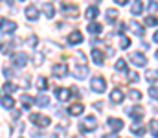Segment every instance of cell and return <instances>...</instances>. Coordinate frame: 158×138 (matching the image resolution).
Returning a JSON list of instances; mask_svg holds the SVG:
<instances>
[{
	"label": "cell",
	"instance_id": "1",
	"mask_svg": "<svg viewBox=\"0 0 158 138\" xmlns=\"http://www.w3.org/2000/svg\"><path fill=\"white\" fill-rule=\"evenodd\" d=\"M94 129H98V118H96V116H86V118H83V122L79 123V131H81V133H90V131H94Z\"/></svg>",
	"mask_w": 158,
	"mask_h": 138
},
{
	"label": "cell",
	"instance_id": "2",
	"mask_svg": "<svg viewBox=\"0 0 158 138\" xmlns=\"http://www.w3.org/2000/svg\"><path fill=\"white\" fill-rule=\"evenodd\" d=\"M90 87H92V90L98 92V94H101V92L107 90V81L101 77V76H96L94 79H92V83H90Z\"/></svg>",
	"mask_w": 158,
	"mask_h": 138
},
{
	"label": "cell",
	"instance_id": "3",
	"mask_svg": "<svg viewBox=\"0 0 158 138\" xmlns=\"http://www.w3.org/2000/svg\"><path fill=\"white\" fill-rule=\"evenodd\" d=\"M30 120H31L37 127H48V125L52 123V120H50L48 116H44V114H37V112H33V114L30 116Z\"/></svg>",
	"mask_w": 158,
	"mask_h": 138
},
{
	"label": "cell",
	"instance_id": "4",
	"mask_svg": "<svg viewBox=\"0 0 158 138\" xmlns=\"http://www.w3.org/2000/svg\"><path fill=\"white\" fill-rule=\"evenodd\" d=\"M17 30V24L13 20H7V19H2L0 20V31L2 33H13Z\"/></svg>",
	"mask_w": 158,
	"mask_h": 138
},
{
	"label": "cell",
	"instance_id": "5",
	"mask_svg": "<svg viewBox=\"0 0 158 138\" xmlns=\"http://www.w3.org/2000/svg\"><path fill=\"white\" fill-rule=\"evenodd\" d=\"M129 59H131L136 66H145V65H147V57H145L143 53H140V52H132V53L129 55Z\"/></svg>",
	"mask_w": 158,
	"mask_h": 138
},
{
	"label": "cell",
	"instance_id": "6",
	"mask_svg": "<svg viewBox=\"0 0 158 138\" xmlns=\"http://www.w3.org/2000/svg\"><path fill=\"white\" fill-rule=\"evenodd\" d=\"M127 114L134 120V122H140L142 118H143V107H140V105H134V107H131L129 111H127Z\"/></svg>",
	"mask_w": 158,
	"mask_h": 138
},
{
	"label": "cell",
	"instance_id": "7",
	"mask_svg": "<svg viewBox=\"0 0 158 138\" xmlns=\"http://www.w3.org/2000/svg\"><path fill=\"white\" fill-rule=\"evenodd\" d=\"M134 35H140V37H143V33H145V30H143V26L138 22V20H129V26H127Z\"/></svg>",
	"mask_w": 158,
	"mask_h": 138
},
{
	"label": "cell",
	"instance_id": "8",
	"mask_svg": "<svg viewBox=\"0 0 158 138\" xmlns=\"http://www.w3.org/2000/svg\"><path fill=\"white\" fill-rule=\"evenodd\" d=\"M26 63H28V55H26L24 52H19V53H15V55H13V65H15L17 68L26 66Z\"/></svg>",
	"mask_w": 158,
	"mask_h": 138
},
{
	"label": "cell",
	"instance_id": "9",
	"mask_svg": "<svg viewBox=\"0 0 158 138\" xmlns=\"http://www.w3.org/2000/svg\"><path fill=\"white\" fill-rule=\"evenodd\" d=\"M52 74H53L55 77H64V76L68 74V66H66V65H63V63H57V65H53Z\"/></svg>",
	"mask_w": 158,
	"mask_h": 138
},
{
	"label": "cell",
	"instance_id": "10",
	"mask_svg": "<svg viewBox=\"0 0 158 138\" xmlns=\"http://www.w3.org/2000/svg\"><path fill=\"white\" fill-rule=\"evenodd\" d=\"M72 74H74L77 79H83V77L88 74V68H86L83 63H79V65H74V68H72Z\"/></svg>",
	"mask_w": 158,
	"mask_h": 138
},
{
	"label": "cell",
	"instance_id": "11",
	"mask_svg": "<svg viewBox=\"0 0 158 138\" xmlns=\"http://www.w3.org/2000/svg\"><path fill=\"white\" fill-rule=\"evenodd\" d=\"M61 9H63L64 15H70V17H77L79 15V9H77L76 4H66V2H64V4L61 6Z\"/></svg>",
	"mask_w": 158,
	"mask_h": 138
},
{
	"label": "cell",
	"instance_id": "12",
	"mask_svg": "<svg viewBox=\"0 0 158 138\" xmlns=\"http://www.w3.org/2000/svg\"><path fill=\"white\" fill-rule=\"evenodd\" d=\"M24 15H26V19L28 20H37L39 19V9H37V6H28L26 9H24Z\"/></svg>",
	"mask_w": 158,
	"mask_h": 138
},
{
	"label": "cell",
	"instance_id": "13",
	"mask_svg": "<svg viewBox=\"0 0 158 138\" xmlns=\"http://www.w3.org/2000/svg\"><path fill=\"white\" fill-rule=\"evenodd\" d=\"M131 133L142 138L143 135H145V127H143V123H140V122H134V123L131 125Z\"/></svg>",
	"mask_w": 158,
	"mask_h": 138
},
{
	"label": "cell",
	"instance_id": "14",
	"mask_svg": "<svg viewBox=\"0 0 158 138\" xmlns=\"http://www.w3.org/2000/svg\"><path fill=\"white\" fill-rule=\"evenodd\" d=\"M55 96L59 101H68L70 99V89H55Z\"/></svg>",
	"mask_w": 158,
	"mask_h": 138
},
{
	"label": "cell",
	"instance_id": "15",
	"mask_svg": "<svg viewBox=\"0 0 158 138\" xmlns=\"http://www.w3.org/2000/svg\"><path fill=\"white\" fill-rule=\"evenodd\" d=\"M92 59H94V63H96V65H99V66H101V65H103V61H105V55H103V52H101L99 48H94V50H92Z\"/></svg>",
	"mask_w": 158,
	"mask_h": 138
},
{
	"label": "cell",
	"instance_id": "16",
	"mask_svg": "<svg viewBox=\"0 0 158 138\" xmlns=\"http://www.w3.org/2000/svg\"><path fill=\"white\" fill-rule=\"evenodd\" d=\"M143 9H145V6H143L142 0H134L132 6H131V13L132 15H140V13H143Z\"/></svg>",
	"mask_w": 158,
	"mask_h": 138
},
{
	"label": "cell",
	"instance_id": "17",
	"mask_svg": "<svg viewBox=\"0 0 158 138\" xmlns=\"http://www.w3.org/2000/svg\"><path fill=\"white\" fill-rule=\"evenodd\" d=\"M123 99H125V94L119 90V89H114V90L110 92V101H112V103L118 105V103H121Z\"/></svg>",
	"mask_w": 158,
	"mask_h": 138
},
{
	"label": "cell",
	"instance_id": "18",
	"mask_svg": "<svg viewBox=\"0 0 158 138\" xmlns=\"http://www.w3.org/2000/svg\"><path fill=\"white\" fill-rule=\"evenodd\" d=\"M68 43H70V44H79V43H83V33H81V31H72V33L68 35Z\"/></svg>",
	"mask_w": 158,
	"mask_h": 138
},
{
	"label": "cell",
	"instance_id": "19",
	"mask_svg": "<svg viewBox=\"0 0 158 138\" xmlns=\"http://www.w3.org/2000/svg\"><path fill=\"white\" fill-rule=\"evenodd\" d=\"M109 127L112 131H119V129H123V122L119 118H109Z\"/></svg>",
	"mask_w": 158,
	"mask_h": 138
},
{
	"label": "cell",
	"instance_id": "20",
	"mask_svg": "<svg viewBox=\"0 0 158 138\" xmlns=\"http://www.w3.org/2000/svg\"><path fill=\"white\" fill-rule=\"evenodd\" d=\"M99 15V9H98V6H90L86 11H85V17L88 19V20H92V19H96Z\"/></svg>",
	"mask_w": 158,
	"mask_h": 138
},
{
	"label": "cell",
	"instance_id": "21",
	"mask_svg": "<svg viewBox=\"0 0 158 138\" xmlns=\"http://www.w3.org/2000/svg\"><path fill=\"white\" fill-rule=\"evenodd\" d=\"M81 112H83V105L81 103H74V105L68 107V114H72V116H79Z\"/></svg>",
	"mask_w": 158,
	"mask_h": 138
},
{
	"label": "cell",
	"instance_id": "22",
	"mask_svg": "<svg viewBox=\"0 0 158 138\" xmlns=\"http://www.w3.org/2000/svg\"><path fill=\"white\" fill-rule=\"evenodd\" d=\"M42 9H44V15H46L48 19H53L55 9H53V6H52V4H44V6H42Z\"/></svg>",
	"mask_w": 158,
	"mask_h": 138
},
{
	"label": "cell",
	"instance_id": "23",
	"mask_svg": "<svg viewBox=\"0 0 158 138\" xmlns=\"http://www.w3.org/2000/svg\"><path fill=\"white\" fill-rule=\"evenodd\" d=\"M86 30L90 31V33H101V24H98V22H90L88 26H86Z\"/></svg>",
	"mask_w": 158,
	"mask_h": 138
},
{
	"label": "cell",
	"instance_id": "24",
	"mask_svg": "<svg viewBox=\"0 0 158 138\" xmlns=\"http://www.w3.org/2000/svg\"><path fill=\"white\" fill-rule=\"evenodd\" d=\"M13 105H15V101H13L11 96H4L2 98V107L4 109H13Z\"/></svg>",
	"mask_w": 158,
	"mask_h": 138
},
{
	"label": "cell",
	"instance_id": "25",
	"mask_svg": "<svg viewBox=\"0 0 158 138\" xmlns=\"http://www.w3.org/2000/svg\"><path fill=\"white\" fill-rule=\"evenodd\" d=\"M145 79H147L149 83L156 81V79H158V68H156V70H147V72H145Z\"/></svg>",
	"mask_w": 158,
	"mask_h": 138
},
{
	"label": "cell",
	"instance_id": "26",
	"mask_svg": "<svg viewBox=\"0 0 158 138\" xmlns=\"http://www.w3.org/2000/svg\"><path fill=\"white\" fill-rule=\"evenodd\" d=\"M149 131L155 138H158V120H151L149 122Z\"/></svg>",
	"mask_w": 158,
	"mask_h": 138
},
{
	"label": "cell",
	"instance_id": "27",
	"mask_svg": "<svg viewBox=\"0 0 158 138\" xmlns=\"http://www.w3.org/2000/svg\"><path fill=\"white\" fill-rule=\"evenodd\" d=\"M20 101H22V107H24V109H30L31 103H33V98H30L28 94H24V96L20 98Z\"/></svg>",
	"mask_w": 158,
	"mask_h": 138
},
{
	"label": "cell",
	"instance_id": "28",
	"mask_svg": "<svg viewBox=\"0 0 158 138\" xmlns=\"http://www.w3.org/2000/svg\"><path fill=\"white\" fill-rule=\"evenodd\" d=\"M114 19H118V9H107V20L112 24Z\"/></svg>",
	"mask_w": 158,
	"mask_h": 138
},
{
	"label": "cell",
	"instance_id": "29",
	"mask_svg": "<svg viewBox=\"0 0 158 138\" xmlns=\"http://www.w3.org/2000/svg\"><path fill=\"white\" fill-rule=\"evenodd\" d=\"M35 101H37V105H39V107H46V105H48V103H50V98H48V96H44V94H42V96H39V98H37V99H35Z\"/></svg>",
	"mask_w": 158,
	"mask_h": 138
},
{
	"label": "cell",
	"instance_id": "30",
	"mask_svg": "<svg viewBox=\"0 0 158 138\" xmlns=\"http://www.w3.org/2000/svg\"><path fill=\"white\" fill-rule=\"evenodd\" d=\"M11 50H13V43H2L0 44V52L2 53H9Z\"/></svg>",
	"mask_w": 158,
	"mask_h": 138
},
{
	"label": "cell",
	"instance_id": "31",
	"mask_svg": "<svg viewBox=\"0 0 158 138\" xmlns=\"http://www.w3.org/2000/svg\"><path fill=\"white\" fill-rule=\"evenodd\" d=\"M119 46H121L123 50H127V48L131 46V39H129V37H123V35H121V37H119Z\"/></svg>",
	"mask_w": 158,
	"mask_h": 138
},
{
	"label": "cell",
	"instance_id": "32",
	"mask_svg": "<svg viewBox=\"0 0 158 138\" xmlns=\"http://www.w3.org/2000/svg\"><path fill=\"white\" fill-rule=\"evenodd\" d=\"M129 98H131V99H134V101H138V99H142V92L132 89V90H129Z\"/></svg>",
	"mask_w": 158,
	"mask_h": 138
},
{
	"label": "cell",
	"instance_id": "33",
	"mask_svg": "<svg viewBox=\"0 0 158 138\" xmlns=\"http://www.w3.org/2000/svg\"><path fill=\"white\" fill-rule=\"evenodd\" d=\"M37 89H40V90L48 89V81H46V77H39V79H37Z\"/></svg>",
	"mask_w": 158,
	"mask_h": 138
},
{
	"label": "cell",
	"instance_id": "34",
	"mask_svg": "<svg viewBox=\"0 0 158 138\" xmlns=\"http://www.w3.org/2000/svg\"><path fill=\"white\" fill-rule=\"evenodd\" d=\"M145 24H147V26H158V19L153 17V15H149V17L145 19Z\"/></svg>",
	"mask_w": 158,
	"mask_h": 138
},
{
	"label": "cell",
	"instance_id": "35",
	"mask_svg": "<svg viewBox=\"0 0 158 138\" xmlns=\"http://www.w3.org/2000/svg\"><path fill=\"white\" fill-rule=\"evenodd\" d=\"M127 76H129V79H127L129 83H136V81H140V76H138L136 72H129Z\"/></svg>",
	"mask_w": 158,
	"mask_h": 138
},
{
	"label": "cell",
	"instance_id": "36",
	"mask_svg": "<svg viewBox=\"0 0 158 138\" xmlns=\"http://www.w3.org/2000/svg\"><path fill=\"white\" fill-rule=\"evenodd\" d=\"M116 70H127V63H125V59H118V61H116Z\"/></svg>",
	"mask_w": 158,
	"mask_h": 138
},
{
	"label": "cell",
	"instance_id": "37",
	"mask_svg": "<svg viewBox=\"0 0 158 138\" xmlns=\"http://www.w3.org/2000/svg\"><path fill=\"white\" fill-rule=\"evenodd\" d=\"M15 90H17V85H15V83H9V81H7V83L4 85V92H15Z\"/></svg>",
	"mask_w": 158,
	"mask_h": 138
},
{
	"label": "cell",
	"instance_id": "38",
	"mask_svg": "<svg viewBox=\"0 0 158 138\" xmlns=\"http://www.w3.org/2000/svg\"><path fill=\"white\" fill-rule=\"evenodd\" d=\"M149 96L158 101V87H151V89H149Z\"/></svg>",
	"mask_w": 158,
	"mask_h": 138
},
{
	"label": "cell",
	"instance_id": "39",
	"mask_svg": "<svg viewBox=\"0 0 158 138\" xmlns=\"http://www.w3.org/2000/svg\"><path fill=\"white\" fill-rule=\"evenodd\" d=\"M147 6H149V9H151L153 13L158 11V2H156V0H149V4H147Z\"/></svg>",
	"mask_w": 158,
	"mask_h": 138
},
{
	"label": "cell",
	"instance_id": "40",
	"mask_svg": "<svg viewBox=\"0 0 158 138\" xmlns=\"http://www.w3.org/2000/svg\"><path fill=\"white\" fill-rule=\"evenodd\" d=\"M42 63V55L40 53H35V65H40Z\"/></svg>",
	"mask_w": 158,
	"mask_h": 138
},
{
	"label": "cell",
	"instance_id": "41",
	"mask_svg": "<svg viewBox=\"0 0 158 138\" xmlns=\"http://www.w3.org/2000/svg\"><path fill=\"white\" fill-rule=\"evenodd\" d=\"M103 138H119L116 133H109V135H103Z\"/></svg>",
	"mask_w": 158,
	"mask_h": 138
},
{
	"label": "cell",
	"instance_id": "42",
	"mask_svg": "<svg viewBox=\"0 0 158 138\" xmlns=\"http://www.w3.org/2000/svg\"><path fill=\"white\" fill-rule=\"evenodd\" d=\"M4 74H6V76H13V70H11V68H4Z\"/></svg>",
	"mask_w": 158,
	"mask_h": 138
},
{
	"label": "cell",
	"instance_id": "43",
	"mask_svg": "<svg viewBox=\"0 0 158 138\" xmlns=\"http://www.w3.org/2000/svg\"><path fill=\"white\" fill-rule=\"evenodd\" d=\"M11 116H13V118H15V120H17V118H19V116H20V111H13V112H11Z\"/></svg>",
	"mask_w": 158,
	"mask_h": 138
},
{
	"label": "cell",
	"instance_id": "44",
	"mask_svg": "<svg viewBox=\"0 0 158 138\" xmlns=\"http://www.w3.org/2000/svg\"><path fill=\"white\" fill-rule=\"evenodd\" d=\"M114 2H116V4H118V6H125V4H127V2H129V0H114Z\"/></svg>",
	"mask_w": 158,
	"mask_h": 138
},
{
	"label": "cell",
	"instance_id": "45",
	"mask_svg": "<svg viewBox=\"0 0 158 138\" xmlns=\"http://www.w3.org/2000/svg\"><path fill=\"white\" fill-rule=\"evenodd\" d=\"M153 41H155V43H158V30L153 33Z\"/></svg>",
	"mask_w": 158,
	"mask_h": 138
},
{
	"label": "cell",
	"instance_id": "46",
	"mask_svg": "<svg viewBox=\"0 0 158 138\" xmlns=\"http://www.w3.org/2000/svg\"><path fill=\"white\" fill-rule=\"evenodd\" d=\"M155 57H156V59H158V50H156V52H155Z\"/></svg>",
	"mask_w": 158,
	"mask_h": 138
}]
</instances>
